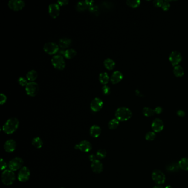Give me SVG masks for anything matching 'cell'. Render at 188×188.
I'll return each instance as SVG.
<instances>
[{"label": "cell", "mask_w": 188, "mask_h": 188, "mask_svg": "<svg viewBox=\"0 0 188 188\" xmlns=\"http://www.w3.org/2000/svg\"><path fill=\"white\" fill-rule=\"evenodd\" d=\"M19 124L18 119L16 117H11L8 119L2 127L4 133L10 135L17 130Z\"/></svg>", "instance_id": "obj_1"}, {"label": "cell", "mask_w": 188, "mask_h": 188, "mask_svg": "<svg viewBox=\"0 0 188 188\" xmlns=\"http://www.w3.org/2000/svg\"><path fill=\"white\" fill-rule=\"evenodd\" d=\"M132 111L128 108L120 107L117 109L115 113L116 119L119 121H125L132 117Z\"/></svg>", "instance_id": "obj_2"}, {"label": "cell", "mask_w": 188, "mask_h": 188, "mask_svg": "<svg viewBox=\"0 0 188 188\" xmlns=\"http://www.w3.org/2000/svg\"><path fill=\"white\" fill-rule=\"evenodd\" d=\"M2 181L6 185H12L16 179L15 174L13 171L10 169H6L2 173L1 176Z\"/></svg>", "instance_id": "obj_3"}, {"label": "cell", "mask_w": 188, "mask_h": 188, "mask_svg": "<svg viewBox=\"0 0 188 188\" xmlns=\"http://www.w3.org/2000/svg\"><path fill=\"white\" fill-rule=\"evenodd\" d=\"M51 61L54 68H55L57 70H62L66 66V63L64 57L60 54L54 55L52 57Z\"/></svg>", "instance_id": "obj_4"}, {"label": "cell", "mask_w": 188, "mask_h": 188, "mask_svg": "<svg viewBox=\"0 0 188 188\" xmlns=\"http://www.w3.org/2000/svg\"><path fill=\"white\" fill-rule=\"evenodd\" d=\"M151 177L153 181L157 184H163L166 181L165 175L160 170H153Z\"/></svg>", "instance_id": "obj_5"}, {"label": "cell", "mask_w": 188, "mask_h": 188, "mask_svg": "<svg viewBox=\"0 0 188 188\" xmlns=\"http://www.w3.org/2000/svg\"><path fill=\"white\" fill-rule=\"evenodd\" d=\"M25 91L29 96H36L39 91V85L35 82H29L25 86Z\"/></svg>", "instance_id": "obj_6"}, {"label": "cell", "mask_w": 188, "mask_h": 188, "mask_svg": "<svg viewBox=\"0 0 188 188\" xmlns=\"http://www.w3.org/2000/svg\"><path fill=\"white\" fill-rule=\"evenodd\" d=\"M23 164V160L20 157H15L11 160L8 164L9 169L10 170L14 172L18 169H21L22 168V166Z\"/></svg>", "instance_id": "obj_7"}, {"label": "cell", "mask_w": 188, "mask_h": 188, "mask_svg": "<svg viewBox=\"0 0 188 188\" xmlns=\"http://www.w3.org/2000/svg\"><path fill=\"white\" fill-rule=\"evenodd\" d=\"M44 51L49 55H53L59 51V46L56 43L54 42L46 43L43 46Z\"/></svg>", "instance_id": "obj_8"}, {"label": "cell", "mask_w": 188, "mask_h": 188, "mask_svg": "<svg viewBox=\"0 0 188 188\" xmlns=\"http://www.w3.org/2000/svg\"><path fill=\"white\" fill-rule=\"evenodd\" d=\"M25 5V2L23 0H10L8 3V6L10 8L14 11L21 10Z\"/></svg>", "instance_id": "obj_9"}, {"label": "cell", "mask_w": 188, "mask_h": 188, "mask_svg": "<svg viewBox=\"0 0 188 188\" xmlns=\"http://www.w3.org/2000/svg\"><path fill=\"white\" fill-rule=\"evenodd\" d=\"M94 4V1L92 0H85V1H80L76 4V9L77 11L79 12L85 11L87 9L89 10L90 7Z\"/></svg>", "instance_id": "obj_10"}, {"label": "cell", "mask_w": 188, "mask_h": 188, "mask_svg": "<svg viewBox=\"0 0 188 188\" xmlns=\"http://www.w3.org/2000/svg\"><path fill=\"white\" fill-rule=\"evenodd\" d=\"M30 172L28 168L23 167L19 170L18 174V181L21 182H26L30 178Z\"/></svg>", "instance_id": "obj_11"}, {"label": "cell", "mask_w": 188, "mask_h": 188, "mask_svg": "<svg viewBox=\"0 0 188 188\" xmlns=\"http://www.w3.org/2000/svg\"><path fill=\"white\" fill-rule=\"evenodd\" d=\"M75 149H78L83 152H88L92 149V146L91 142L83 140L75 146Z\"/></svg>", "instance_id": "obj_12"}, {"label": "cell", "mask_w": 188, "mask_h": 188, "mask_svg": "<svg viewBox=\"0 0 188 188\" xmlns=\"http://www.w3.org/2000/svg\"><path fill=\"white\" fill-rule=\"evenodd\" d=\"M169 60L173 66H177L179 63H180L182 60L181 54L178 51H173L170 53L169 57Z\"/></svg>", "instance_id": "obj_13"}, {"label": "cell", "mask_w": 188, "mask_h": 188, "mask_svg": "<svg viewBox=\"0 0 188 188\" xmlns=\"http://www.w3.org/2000/svg\"><path fill=\"white\" fill-rule=\"evenodd\" d=\"M103 107V102L100 98L96 97L93 100L91 103V109L93 112H98L102 109Z\"/></svg>", "instance_id": "obj_14"}, {"label": "cell", "mask_w": 188, "mask_h": 188, "mask_svg": "<svg viewBox=\"0 0 188 188\" xmlns=\"http://www.w3.org/2000/svg\"><path fill=\"white\" fill-rule=\"evenodd\" d=\"M49 13L53 18H56L59 16L60 12V5L57 3H53L49 4L48 8Z\"/></svg>", "instance_id": "obj_15"}, {"label": "cell", "mask_w": 188, "mask_h": 188, "mask_svg": "<svg viewBox=\"0 0 188 188\" xmlns=\"http://www.w3.org/2000/svg\"><path fill=\"white\" fill-rule=\"evenodd\" d=\"M151 128L155 132H162L164 129V123L163 121L159 118H156L153 121L151 125Z\"/></svg>", "instance_id": "obj_16"}, {"label": "cell", "mask_w": 188, "mask_h": 188, "mask_svg": "<svg viewBox=\"0 0 188 188\" xmlns=\"http://www.w3.org/2000/svg\"><path fill=\"white\" fill-rule=\"evenodd\" d=\"M17 144L16 141L13 140H9L4 143V149L8 153L13 152L16 149Z\"/></svg>", "instance_id": "obj_17"}, {"label": "cell", "mask_w": 188, "mask_h": 188, "mask_svg": "<svg viewBox=\"0 0 188 188\" xmlns=\"http://www.w3.org/2000/svg\"><path fill=\"white\" fill-rule=\"evenodd\" d=\"M91 168L94 173L100 174L103 170V164L100 160H95L91 163Z\"/></svg>", "instance_id": "obj_18"}, {"label": "cell", "mask_w": 188, "mask_h": 188, "mask_svg": "<svg viewBox=\"0 0 188 188\" xmlns=\"http://www.w3.org/2000/svg\"><path fill=\"white\" fill-rule=\"evenodd\" d=\"M123 75L120 71H115L112 74L110 77V81L113 84H117L123 80Z\"/></svg>", "instance_id": "obj_19"}, {"label": "cell", "mask_w": 188, "mask_h": 188, "mask_svg": "<svg viewBox=\"0 0 188 188\" xmlns=\"http://www.w3.org/2000/svg\"><path fill=\"white\" fill-rule=\"evenodd\" d=\"M77 52L74 49H68L66 50H60V55H63L68 59H71L74 58L76 55Z\"/></svg>", "instance_id": "obj_20"}, {"label": "cell", "mask_w": 188, "mask_h": 188, "mask_svg": "<svg viewBox=\"0 0 188 188\" xmlns=\"http://www.w3.org/2000/svg\"><path fill=\"white\" fill-rule=\"evenodd\" d=\"M101 132H102V130L100 127L96 125H94L92 126L89 130L90 135L94 138L98 137L101 134Z\"/></svg>", "instance_id": "obj_21"}, {"label": "cell", "mask_w": 188, "mask_h": 188, "mask_svg": "<svg viewBox=\"0 0 188 188\" xmlns=\"http://www.w3.org/2000/svg\"><path fill=\"white\" fill-rule=\"evenodd\" d=\"M72 41L71 39L68 38H62L59 40V45L62 49L68 48L70 46Z\"/></svg>", "instance_id": "obj_22"}, {"label": "cell", "mask_w": 188, "mask_h": 188, "mask_svg": "<svg viewBox=\"0 0 188 188\" xmlns=\"http://www.w3.org/2000/svg\"><path fill=\"white\" fill-rule=\"evenodd\" d=\"M99 80L102 84L107 85L110 80V77L107 72H102L99 75Z\"/></svg>", "instance_id": "obj_23"}, {"label": "cell", "mask_w": 188, "mask_h": 188, "mask_svg": "<svg viewBox=\"0 0 188 188\" xmlns=\"http://www.w3.org/2000/svg\"><path fill=\"white\" fill-rule=\"evenodd\" d=\"M103 64L105 68L109 70H113L115 66V62H114L113 60H112L110 58L106 59L104 61Z\"/></svg>", "instance_id": "obj_24"}, {"label": "cell", "mask_w": 188, "mask_h": 188, "mask_svg": "<svg viewBox=\"0 0 188 188\" xmlns=\"http://www.w3.org/2000/svg\"><path fill=\"white\" fill-rule=\"evenodd\" d=\"M180 169L185 171H188V158H182L178 162Z\"/></svg>", "instance_id": "obj_25"}, {"label": "cell", "mask_w": 188, "mask_h": 188, "mask_svg": "<svg viewBox=\"0 0 188 188\" xmlns=\"http://www.w3.org/2000/svg\"><path fill=\"white\" fill-rule=\"evenodd\" d=\"M26 77L29 81L34 82L38 77V72L34 70H32L27 74Z\"/></svg>", "instance_id": "obj_26"}, {"label": "cell", "mask_w": 188, "mask_h": 188, "mask_svg": "<svg viewBox=\"0 0 188 188\" xmlns=\"http://www.w3.org/2000/svg\"><path fill=\"white\" fill-rule=\"evenodd\" d=\"M32 144L34 147L39 149L43 147V142L41 138L39 137H36L32 140Z\"/></svg>", "instance_id": "obj_27"}, {"label": "cell", "mask_w": 188, "mask_h": 188, "mask_svg": "<svg viewBox=\"0 0 188 188\" xmlns=\"http://www.w3.org/2000/svg\"><path fill=\"white\" fill-rule=\"evenodd\" d=\"M173 73L174 75L177 77H181L184 74V72L183 68L180 65L175 66L173 69Z\"/></svg>", "instance_id": "obj_28"}, {"label": "cell", "mask_w": 188, "mask_h": 188, "mask_svg": "<svg viewBox=\"0 0 188 188\" xmlns=\"http://www.w3.org/2000/svg\"><path fill=\"white\" fill-rule=\"evenodd\" d=\"M119 125V121L117 120L116 118L113 119L109 122L108 127L110 130H115L118 127Z\"/></svg>", "instance_id": "obj_29"}, {"label": "cell", "mask_w": 188, "mask_h": 188, "mask_svg": "<svg viewBox=\"0 0 188 188\" xmlns=\"http://www.w3.org/2000/svg\"><path fill=\"white\" fill-rule=\"evenodd\" d=\"M142 113L143 114V115L147 117H149L153 116L155 114V110L151 108H149V107H145L143 109Z\"/></svg>", "instance_id": "obj_30"}, {"label": "cell", "mask_w": 188, "mask_h": 188, "mask_svg": "<svg viewBox=\"0 0 188 188\" xmlns=\"http://www.w3.org/2000/svg\"><path fill=\"white\" fill-rule=\"evenodd\" d=\"M179 169H180L179 166V164L178 163H172L169 165H168L167 167V169L168 172H176L179 170Z\"/></svg>", "instance_id": "obj_31"}, {"label": "cell", "mask_w": 188, "mask_h": 188, "mask_svg": "<svg viewBox=\"0 0 188 188\" xmlns=\"http://www.w3.org/2000/svg\"><path fill=\"white\" fill-rule=\"evenodd\" d=\"M141 4V1L140 0H128L126 1V4L128 6L136 8Z\"/></svg>", "instance_id": "obj_32"}, {"label": "cell", "mask_w": 188, "mask_h": 188, "mask_svg": "<svg viewBox=\"0 0 188 188\" xmlns=\"http://www.w3.org/2000/svg\"><path fill=\"white\" fill-rule=\"evenodd\" d=\"M107 156V151L104 149H100L97 152L96 157L98 159H103Z\"/></svg>", "instance_id": "obj_33"}, {"label": "cell", "mask_w": 188, "mask_h": 188, "mask_svg": "<svg viewBox=\"0 0 188 188\" xmlns=\"http://www.w3.org/2000/svg\"><path fill=\"white\" fill-rule=\"evenodd\" d=\"M156 137V132H149L146 134L145 139L147 141H152L155 139Z\"/></svg>", "instance_id": "obj_34"}, {"label": "cell", "mask_w": 188, "mask_h": 188, "mask_svg": "<svg viewBox=\"0 0 188 188\" xmlns=\"http://www.w3.org/2000/svg\"><path fill=\"white\" fill-rule=\"evenodd\" d=\"M102 93H103L104 95L107 96V95H109L110 94V92H111V89L108 85H104L102 87Z\"/></svg>", "instance_id": "obj_35"}, {"label": "cell", "mask_w": 188, "mask_h": 188, "mask_svg": "<svg viewBox=\"0 0 188 188\" xmlns=\"http://www.w3.org/2000/svg\"><path fill=\"white\" fill-rule=\"evenodd\" d=\"M18 83L22 86H26L28 83L27 79L23 77H19L18 79Z\"/></svg>", "instance_id": "obj_36"}, {"label": "cell", "mask_w": 188, "mask_h": 188, "mask_svg": "<svg viewBox=\"0 0 188 188\" xmlns=\"http://www.w3.org/2000/svg\"><path fill=\"white\" fill-rule=\"evenodd\" d=\"M161 7L162 8L164 11H168L170 7V4L169 2V1H163V4Z\"/></svg>", "instance_id": "obj_37"}, {"label": "cell", "mask_w": 188, "mask_h": 188, "mask_svg": "<svg viewBox=\"0 0 188 188\" xmlns=\"http://www.w3.org/2000/svg\"><path fill=\"white\" fill-rule=\"evenodd\" d=\"M7 99V97L5 94H4L3 93H1L0 94V104L1 105L4 104V103L6 102Z\"/></svg>", "instance_id": "obj_38"}, {"label": "cell", "mask_w": 188, "mask_h": 188, "mask_svg": "<svg viewBox=\"0 0 188 188\" xmlns=\"http://www.w3.org/2000/svg\"><path fill=\"white\" fill-rule=\"evenodd\" d=\"M153 4L156 7H162V6L163 4V1L162 0H155L153 2Z\"/></svg>", "instance_id": "obj_39"}, {"label": "cell", "mask_w": 188, "mask_h": 188, "mask_svg": "<svg viewBox=\"0 0 188 188\" xmlns=\"http://www.w3.org/2000/svg\"><path fill=\"white\" fill-rule=\"evenodd\" d=\"M0 164H1V170H4V171L6 170V168H7V164L5 161H4V160L2 158L1 159Z\"/></svg>", "instance_id": "obj_40"}, {"label": "cell", "mask_w": 188, "mask_h": 188, "mask_svg": "<svg viewBox=\"0 0 188 188\" xmlns=\"http://www.w3.org/2000/svg\"><path fill=\"white\" fill-rule=\"evenodd\" d=\"M98 9H99L98 6L97 5L94 4V5H93L92 6H91L89 8V11L92 13H95L98 11Z\"/></svg>", "instance_id": "obj_41"}, {"label": "cell", "mask_w": 188, "mask_h": 188, "mask_svg": "<svg viewBox=\"0 0 188 188\" xmlns=\"http://www.w3.org/2000/svg\"><path fill=\"white\" fill-rule=\"evenodd\" d=\"M68 0H58L57 3L60 5V6H63L68 4Z\"/></svg>", "instance_id": "obj_42"}, {"label": "cell", "mask_w": 188, "mask_h": 188, "mask_svg": "<svg viewBox=\"0 0 188 188\" xmlns=\"http://www.w3.org/2000/svg\"><path fill=\"white\" fill-rule=\"evenodd\" d=\"M177 114L180 117H183L185 115V113L184 111L182 110H178Z\"/></svg>", "instance_id": "obj_43"}, {"label": "cell", "mask_w": 188, "mask_h": 188, "mask_svg": "<svg viewBox=\"0 0 188 188\" xmlns=\"http://www.w3.org/2000/svg\"><path fill=\"white\" fill-rule=\"evenodd\" d=\"M155 110V113L157 114H160L162 112V108L161 107H157L154 109Z\"/></svg>", "instance_id": "obj_44"}, {"label": "cell", "mask_w": 188, "mask_h": 188, "mask_svg": "<svg viewBox=\"0 0 188 188\" xmlns=\"http://www.w3.org/2000/svg\"><path fill=\"white\" fill-rule=\"evenodd\" d=\"M89 160H90L92 162H93V161H94L95 160H97V157H96V155H91L89 157Z\"/></svg>", "instance_id": "obj_45"}, {"label": "cell", "mask_w": 188, "mask_h": 188, "mask_svg": "<svg viewBox=\"0 0 188 188\" xmlns=\"http://www.w3.org/2000/svg\"><path fill=\"white\" fill-rule=\"evenodd\" d=\"M135 93H136V95H137V96H139V97H143V94L139 90H138V89H136V90L135 91Z\"/></svg>", "instance_id": "obj_46"}, {"label": "cell", "mask_w": 188, "mask_h": 188, "mask_svg": "<svg viewBox=\"0 0 188 188\" xmlns=\"http://www.w3.org/2000/svg\"><path fill=\"white\" fill-rule=\"evenodd\" d=\"M152 188H163V187L161 186V185H156V186H155L154 187H153Z\"/></svg>", "instance_id": "obj_47"}, {"label": "cell", "mask_w": 188, "mask_h": 188, "mask_svg": "<svg viewBox=\"0 0 188 188\" xmlns=\"http://www.w3.org/2000/svg\"><path fill=\"white\" fill-rule=\"evenodd\" d=\"M165 188H173V187H171L170 185H167V186L165 187Z\"/></svg>", "instance_id": "obj_48"}, {"label": "cell", "mask_w": 188, "mask_h": 188, "mask_svg": "<svg viewBox=\"0 0 188 188\" xmlns=\"http://www.w3.org/2000/svg\"></svg>", "instance_id": "obj_49"}]
</instances>
